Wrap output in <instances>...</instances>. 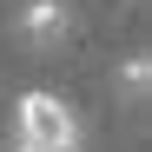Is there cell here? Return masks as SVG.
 <instances>
[{
  "label": "cell",
  "instance_id": "6da1fadb",
  "mask_svg": "<svg viewBox=\"0 0 152 152\" xmlns=\"http://www.w3.org/2000/svg\"><path fill=\"white\" fill-rule=\"evenodd\" d=\"M13 145L27 152H80V119L60 93H20L13 99Z\"/></svg>",
  "mask_w": 152,
  "mask_h": 152
},
{
  "label": "cell",
  "instance_id": "7a4b0ae2",
  "mask_svg": "<svg viewBox=\"0 0 152 152\" xmlns=\"http://www.w3.org/2000/svg\"><path fill=\"white\" fill-rule=\"evenodd\" d=\"M13 33L27 40V46H66V33H73V7L66 0H27V7H13Z\"/></svg>",
  "mask_w": 152,
  "mask_h": 152
},
{
  "label": "cell",
  "instance_id": "3957f363",
  "mask_svg": "<svg viewBox=\"0 0 152 152\" xmlns=\"http://www.w3.org/2000/svg\"><path fill=\"white\" fill-rule=\"evenodd\" d=\"M113 86H119V93L139 106V99H145V86H152V60H145V53H132V60H126V66L113 73Z\"/></svg>",
  "mask_w": 152,
  "mask_h": 152
}]
</instances>
